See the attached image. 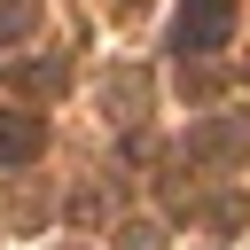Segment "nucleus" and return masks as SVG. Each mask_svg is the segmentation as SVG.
<instances>
[{
    "label": "nucleus",
    "mask_w": 250,
    "mask_h": 250,
    "mask_svg": "<svg viewBox=\"0 0 250 250\" xmlns=\"http://www.w3.org/2000/svg\"><path fill=\"white\" fill-rule=\"evenodd\" d=\"M109 109H125V117L141 125V109H148V78H141V70H117V78H109Z\"/></svg>",
    "instance_id": "nucleus-5"
},
{
    "label": "nucleus",
    "mask_w": 250,
    "mask_h": 250,
    "mask_svg": "<svg viewBox=\"0 0 250 250\" xmlns=\"http://www.w3.org/2000/svg\"><path fill=\"white\" fill-rule=\"evenodd\" d=\"M117 250H164V227L156 219H125L117 227Z\"/></svg>",
    "instance_id": "nucleus-8"
},
{
    "label": "nucleus",
    "mask_w": 250,
    "mask_h": 250,
    "mask_svg": "<svg viewBox=\"0 0 250 250\" xmlns=\"http://www.w3.org/2000/svg\"><path fill=\"white\" fill-rule=\"evenodd\" d=\"M62 250H78V242H62Z\"/></svg>",
    "instance_id": "nucleus-11"
},
{
    "label": "nucleus",
    "mask_w": 250,
    "mask_h": 250,
    "mask_svg": "<svg viewBox=\"0 0 250 250\" xmlns=\"http://www.w3.org/2000/svg\"><path fill=\"white\" fill-rule=\"evenodd\" d=\"M70 219H86V227L109 219V195H102V188H78V195H70Z\"/></svg>",
    "instance_id": "nucleus-9"
},
{
    "label": "nucleus",
    "mask_w": 250,
    "mask_h": 250,
    "mask_svg": "<svg viewBox=\"0 0 250 250\" xmlns=\"http://www.w3.org/2000/svg\"><path fill=\"white\" fill-rule=\"evenodd\" d=\"M242 156H250V125H242V117L188 125V164H203V172H227V164H242Z\"/></svg>",
    "instance_id": "nucleus-2"
},
{
    "label": "nucleus",
    "mask_w": 250,
    "mask_h": 250,
    "mask_svg": "<svg viewBox=\"0 0 250 250\" xmlns=\"http://www.w3.org/2000/svg\"><path fill=\"white\" fill-rule=\"evenodd\" d=\"M39 156H47V125H39V109H0V164L23 172V164H39Z\"/></svg>",
    "instance_id": "nucleus-4"
},
{
    "label": "nucleus",
    "mask_w": 250,
    "mask_h": 250,
    "mask_svg": "<svg viewBox=\"0 0 250 250\" xmlns=\"http://www.w3.org/2000/svg\"><path fill=\"white\" fill-rule=\"evenodd\" d=\"M125 8H141V0H125Z\"/></svg>",
    "instance_id": "nucleus-10"
},
{
    "label": "nucleus",
    "mask_w": 250,
    "mask_h": 250,
    "mask_svg": "<svg viewBox=\"0 0 250 250\" xmlns=\"http://www.w3.org/2000/svg\"><path fill=\"white\" fill-rule=\"evenodd\" d=\"M0 86H8L16 102H55V94L70 86V62H55V55H31V62H8V70H0Z\"/></svg>",
    "instance_id": "nucleus-3"
},
{
    "label": "nucleus",
    "mask_w": 250,
    "mask_h": 250,
    "mask_svg": "<svg viewBox=\"0 0 250 250\" xmlns=\"http://www.w3.org/2000/svg\"><path fill=\"white\" fill-rule=\"evenodd\" d=\"M227 31H234V0H188L180 8V31H172V55L180 62L188 55H219Z\"/></svg>",
    "instance_id": "nucleus-1"
},
{
    "label": "nucleus",
    "mask_w": 250,
    "mask_h": 250,
    "mask_svg": "<svg viewBox=\"0 0 250 250\" xmlns=\"http://www.w3.org/2000/svg\"><path fill=\"white\" fill-rule=\"evenodd\" d=\"M31 23H39V0H0V47H16Z\"/></svg>",
    "instance_id": "nucleus-6"
},
{
    "label": "nucleus",
    "mask_w": 250,
    "mask_h": 250,
    "mask_svg": "<svg viewBox=\"0 0 250 250\" xmlns=\"http://www.w3.org/2000/svg\"><path fill=\"white\" fill-rule=\"evenodd\" d=\"M203 219H211L219 234H234V227L250 219V203H242V195H211V203H203Z\"/></svg>",
    "instance_id": "nucleus-7"
}]
</instances>
